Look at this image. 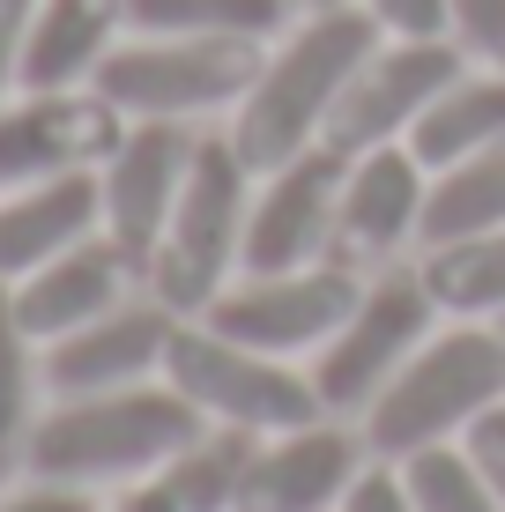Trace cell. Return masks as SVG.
<instances>
[{
  "label": "cell",
  "instance_id": "1",
  "mask_svg": "<svg viewBox=\"0 0 505 512\" xmlns=\"http://www.w3.org/2000/svg\"><path fill=\"white\" fill-rule=\"evenodd\" d=\"M379 38H387V30L372 23V8H364V0L305 8V23L290 30L268 60H260L253 90L238 97V112H231V149L246 156L253 171H275V164H290V156L320 149V141H327V119H335V104H342V90H350V75L372 60Z\"/></svg>",
  "mask_w": 505,
  "mask_h": 512
},
{
  "label": "cell",
  "instance_id": "2",
  "mask_svg": "<svg viewBox=\"0 0 505 512\" xmlns=\"http://www.w3.org/2000/svg\"><path fill=\"white\" fill-rule=\"evenodd\" d=\"M201 409L179 394V386H112V394H60L52 409L30 423V446H23V468L38 483H142L186 446L201 438Z\"/></svg>",
  "mask_w": 505,
  "mask_h": 512
},
{
  "label": "cell",
  "instance_id": "3",
  "mask_svg": "<svg viewBox=\"0 0 505 512\" xmlns=\"http://www.w3.org/2000/svg\"><path fill=\"white\" fill-rule=\"evenodd\" d=\"M505 401V327L498 320H454L379 386L364 409L372 461H409L431 446H461L468 423Z\"/></svg>",
  "mask_w": 505,
  "mask_h": 512
},
{
  "label": "cell",
  "instance_id": "4",
  "mask_svg": "<svg viewBox=\"0 0 505 512\" xmlns=\"http://www.w3.org/2000/svg\"><path fill=\"white\" fill-rule=\"evenodd\" d=\"M253 179L260 171L231 149V134H201L194 171L179 186L164 238H156L142 290L171 305L179 320H201L223 290L238 282V253H246V216H253Z\"/></svg>",
  "mask_w": 505,
  "mask_h": 512
},
{
  "label": "cell",
  "instance_id": "5",
  "mask_svg": "<svg viewBox=\"0 0 505 512\" xmlns=\"http://www.w3.org/2000/svg\"><path fill=\"white\" fill-rule=\"evenodd\" d=\"M164 379L179 386L208 423H238V431H260V438L327 416L312 372H290V357L246 349V342H231V334H216L208 320H179L171 327Z\"/></svg>",
  "mask_w": 505,
  "mask_h": 512
},
{
  "label": "cell",
  "instance_id": "6",
  "mask_svg": "<svg viewBox=\"0 0 505 512\" xmlns=\"http://www.w3.org/2000/svg\"><path fill=\"white\" fill-rule=\"evenodd\" d=\"M253 38H119L90 75L97 97H112L127 119H201V112H238V97L260 75Z\"/></svg>",
  "mask_w": 505,
  "mask_h": 512
},
{
  "label": "cell",
  "instance_id": "7",
  "mask_svg": "<svg viewBox=\"0 0 505 512\" xmlns=\"http://www.w3.org/2000/svg\"><path fill=\"white\" fill-rule=\"evenodd\" d=\"M439 297H431L424 268H379L364 275V297L350 305V320L327 334V349H312V386H320L327 416H364L416 349L431 342Z\"/></svg>",
  "mask_w": 505,
  "mask_h": 512
},
{
  "label": "cell",
  "instance_id": "8",
  "mask_svg": "<svg viewBox=\"0 0 505 512\" xmlns=\"http://www.w3.org/2000/svg\"><path fill=\"white\" fill-rule=\"evenodd\" d=\"M357 297H364L357 268L312 260V268H290V275H238L201 320L246 349H268V357H305V349H327V334L350 320Z\"/></svg>",
  "mask_w": 505,
  "mask_h": 512
},
{
  "label": "cell",
  "instance_id": "9",
  "mask_svg": "<svg viewBox=\"0 0 505 512\" xmlns=\"http://www.w3.org/2000/svg\"><path fill=\"white\" fill-rule=\"evenodd\" d=\"M342 179H350V156H342L335 141H320V149L260 171L238 275H290V268H312V260H335Z\"/></svg>",
  "mask_w": 505,
  "mask_h": 512
},
{
  "label": "cell",
  "instance_id": "10",
  "mask_svg": "<svg viewBox=\"0 0 505 512\" xmlns=\"http://www.w3.org/2000/svg\"><path fill=\"white\" fill-rule=\"evenodd\" d=\"M468 67V52L454 38H379L372 60L350 75L335 119H327V141L342 156H364L379 141H409V127L431 112V97L446 90Z\"/></svg>",
  "mask_w": 505,
  "mask_h": 512
},
{
  "label": "cell",
  "instance_id": "11",
  "mask_svg": "<svg viewBox=\"0 0 505 512\" xmlns=\"http://www.w3.org/2000/svg\"><path fill=\"white\" fill-rule=\"evenodd\" d=\"M127 134V112L112 97L82 90H23L0 104V193L38 186L60 171H97Z\"/></svg>",
  "mask_w": 505,
  "mask_h": 512
},
{
  "label": "cell",
  "instance_id": "12",
  "mask_svg": "<svg viewBox=\"0 0 505 512\" xmlns=\"http://www.w3.org/2000/svg\"><path fill=\"white\" fill-rule=\"evenodd\" d=\"M194 149H201V134L186 127V119H127L119 149L97 164L104 238H112L134 268H149L156 238H164L171 208H179V186H186V171H194Z\"/></svg>",
  "mask_w": 505,
  "mask_h": 512
},
{
  "label": "cell",
  "instance_id": "13",
  "mask_svg": "<svg viewBox=\"0 0 505 512\" xmlns=\"http://www.w3.org/2000/svg\"><path fill=\"white\" fill-rule=\"evenodd\" d=\"M424 201H431V164L409 141H379L350 156L335 208V260L342 268H394L402 245H424Z\"/></svg>",
  "mask_w": 505,
  "mask_h": 512
},
{
  "label": "cell",
  "instance_id": "14",
  "mask_svg": "<svg viewBox=\"0 0 505 512\" xmlns=\"http://www.w3.org/2000/svg\"><path fill=\"white\" fill-rule=\"evenodd\" d=\"M364 461H372L364 431H350V423H335V416L275 431V438H260V453L246 468L238 512H342Z\"/></svg>",
  "mask_w": 505,
  "mask_h": 512
},
{
  "label": "cell",
  "instance_id": "15",
  "mask_svg": "<svg viewBox=\"0 0 505 512\" xmlns=\"http://www.w3.org/2000/svg\"><path fill=\"white\" fill-rule=\"evenodd\" d=\"M171 327H179V312L156 305V297H127V305H112L104 320L60 334V342H45V386L52 394H112V386H142L164 372V349H171Z\"/></svg>",
  "mask_w": 505,
  "mask_h": 512
},
{
  "label": "cell",
  "instance_id": "16",
  "mask_svg": "<svg viewBox=\"0 0 505 512\" xmlns=\"http://www.w3.org/2000/svg\"><path fill=\"white\" fill-rule=\"evenodd\" d=\"M134 282H142V268L97 231L67 245V253H52L45 268H30L23 282H8V290H15V320H23L30 342H60V334L104 320L112 305H127Z\"/></svg>",
  "mask_w": 505,
  "mask_h": 512
},
{
  "label": "cell",
  "instance_id": "17",
  "mask_svg": "<svg viewBox=\"0 0 505 512\" xmlns=\"http://www.w3.org/2000/svg\"><path fill=\"white\" fill-rule=\"evenodd\" d=\"M104 231V186L97 171H60L38 186H8L0 193V282H23L30 268H45L52 253L97 238Z\"/></svg>",
  "mask_w": 505,
  "mask_h": 512
},
{
  "label": "cell",
  "instance_id": "18",
  "mask_svg": "<svg viewBox=\"0 0 505 512\" xmlns=\"http://www.w3.org/2000/svg\"><path fill=\"white\" fill-rule=\"evenodd\" d=\"M127 30V0H38L15 90H82Z\"/></svg>",
  "mask_w": 505,
  "mask_h": 512
},
{
  "label": "cell",
  "instance_id": "19",
  "mask_svg": "<svg viewBox=\"0 0 505 512\" xmlns=\"http://www.w3.org/2000/svg\"><path fill=\"white\" fill-rule=\"evenodd\" d=\"M491 141H505V75H491V67H461V75L431 97V112L409 127V149L424 156L431 171L461 164V156L491 149Z\"/></svg>",
  "mask_w": 505,
  "mask_h": 512
},
{
  "label": "cell",
  "instance_id": "20",
  "mask_svg": "<svg viewBox=\"0 0 505 512\" xmlns=\"http://www.w3.org/2000/svg\"><path fill=\"white\" fill-rule=\"evenodd\" d=\"M260 453V431H238V423H201V438H186L171 453L164 483L186 512H238V490H246V468Z\"/></svg>",
  "mask_w": 505,
  "mask_h": 512
},
{
  "label": "cell",
  "instance_id": "21",
  "mask_svg": "<svg viewBox=\"0 0 505 512\" xmlns=\"http://www.w3.org/2000/svg\"><path fill=\"white\" fill-rule=\"evenodd\" d=\"M476 231H505V141L461 156V164L431 171V201H424V245L446 238H476Z\"/></svg>",
  "mask_w": 505,
  "mask_h": 512
},
{
  "label": "cell",
  "instance_id": "22",
  "mask_svg": "<svg viewBox=\"0 0 505 512\" xmlns=\"http://www.w3.org/2000/svg\"><path fill=\"white\" fill-rule=\"evenodd\" d=\"M416 268H424L439 312H454V320H505V231L424 245Z\"/></svg>",
  "mask_w": 505,
  "mask_h": 512
},
{
  "label": "cell",
  "instance_id": "23",
  "mask_svg": "<svg viewBox=\"0 0 505 512\" xmlns=\"http://www.w3.org/2000/svg\"><path fill=\"white\" fill-rule=\"evenodd\" d=\"M298 0H127V30L149 38H283Z\"/></svg>",
  "mask_w": 505,
  "mask_h": 512
},
{
  "label": "cell",
  "instance_id": "24",
  "mask_svg": "<svg viewBox=\"0 0 505 512\" xmlns=\"http://www.w3.org/2000/svg\"><path fill=\"white\" fill-rule=\"evenodd\" d=\"M409 475L416 505L424 512H505V498L491 490V475L468 461V446H431V453H409V461H394Z\"/></svg>",
  "mask_w": 505,
  "mask_h": 512
},
{
  "label": "cell",
  "instance_id": "25",
  "mask_svg": "<svg viewBox=\"0 0 505 512\" xmlns=\"http://www.w3.org/2000/svg\"><path fill=\"white\" fill-rule=\"evenodd\" d=\"M30 334L15 320V290L0 282V475L23 461L30 446Z\"/></svg>",
  "mask_w": 505,
  "mask_h": 512
},
{
  "label": "cell",
  "instance_id": "26",
  "mask_svg": "<svg viewBox=\"0 0 505 512\" xmlns=\"http://www.w3.org/2000/svg\"><path fill=\"white\" fill-rule=\"evenodd\" d=\"M476 67L505 75V0H454V30H446Z\"/></svg>",
  "mask_w": 505,
  "mask_h": 512
},
{
  "label": "cell",
  "instance_id": "27",
  "mask_svg": "<svg viewBox=\"0 0 505 512\" xmlns=\"http://www.w3.org/2000/svg\"><path fill=\"white\" fill-rule=\"evenodd\" d=\"M387 38H446L454 30V0H364Z\"/></svg>",
  "mask_w": 505,
  "mask_h": 512
},
{
  "label": "cell",
  "instance_id": "28",
  "mask_svg": "<svg viewBox=\"0 0 505 512\" xmlns=\"http://www.w3.org/2000/svg\"><path fill=\"white\" fill-rule=\"evenodd\" d=\"M342 512H424L409 490V475L394 461H364V475L350 483V498H342Z\"/></svg>",
  "mask_w": 505,
  "mask_h": 512
},
{
  "label": "cell",
  "instance_id": "29",
  "mask_svg": "<svg viewBox=\"0 0 505 512\" xmlns=\"http://www.w3.org/2000/svg\"><path fill=\"white\" fill-rule=\"evenodd\" d=\"M30 15L38 0H0V104L15 97V75H23V45H30Z\"/></svg>",
  "mask_w": 505,
  "mask_h": 512
},
{
  "label": "cell",
  "instance_id": "30",
  "mask_svg": "<svg viewBox=\"0 0 505 512\" xmlns=\"http://www.w3.org/2000/svg\"><path fill=\"white\" fill-rule=\"evenodd\" d=\"M461 446H468V461L491 475V490L505 498V401H498V409H483L476 423H468V438H461Z\"/></svg>",
  "mask_w": 505,
  "mask_h": 512
},
{
  "label": "cell",
  "instance_id": "31",
  "mask_svg": "<svg viewBox=\"0 0 505 512\" xmlns=\"http://www.w3.org/2000/svg\"><path fill=\"white\" fill-rule=\"evenodd\" d=\"M0 512H97V498L82 483H30L15 498H0Z\"/></svg>",
  "mask_w": 505,
  "mask_h": 512
},
{
  "label": "cell",
  "instance_id": "32",
  "mask_svg": "<svg viewBox=\"0 0 505 512\" xmlns=\"http://www.w3.org/2000/svg\"><path fill=\"white\" fill-rule=\"evenodd\" d=\"M112 512H186V505L171 498V483H164V475H142V483H127V498H119Z\"/></svg>",
  "mask_w": 505,
  "mask_h": 512
},
{
  "label": "cell",
  "instance_id": "33",
  "mask_svg": "<svg viewBox=\"0 0 505 512\" xmlns=\"http://www.w3.org/2000/svg\"><path fill=\"white\" fill-rule=\"evenodd\" d=\"M298 8H335V0H298Z\"/></svg>",
  "mask_w": 505,
  "mask_h": 512
},
{
  "label": "cell",
  "instance_id": "34",
  "mask_svg": "<svg viewBox=\"0 0 505 512\" xmlns=\"http://www.w3.org/2000/svg\"><path fill=\"white\" fill-rule=\"evenodd\" d=\"M498 327H505V320H498Z\"/></svg>",
  "mask_w": 505,
  "mask_h": 512
}]
</instances>
